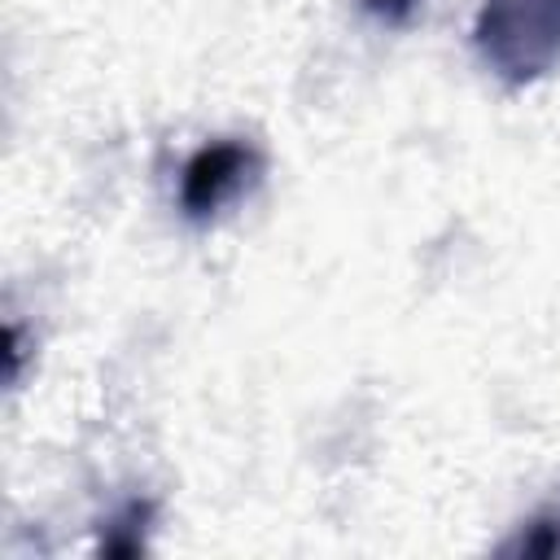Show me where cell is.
<instances>
[{"instance_id": "7a4b0ae2", "label": "cell", "mask_w": 560, "mask_h": 560, "mask_svg": "<svg viewBox=\"0 0 560 560\" xmlns=\"http://www.w3.org/2000/svg\"><path fill=\"white\" fill-rule=\"evenodd\" d=\"M258 158L241 140H210L201 144L179 175V206L188 219H210L228 197L241 192V184L254 175Z\"/></svg>"}, {"instance_id": "3957f363", "label": "cell", "mask_w": 560, "mask_h": 560, "mask_svg": "<svg viewBox=\"0 0 560 560\" xmlns=\"http://www.w3.org/2000/svg\"><path fill=\"white\" fill-rule=\"evenodd\" d=\"M420 4H424V0H363L368 13H376L381 22H394V26L411 22V13H416Z\"/></svg>"}, {"instance_id": "6da1fadb", "label": "cell", "mask_w": 560, "mask_h": 560, "mask_svg": "<svg viewBox=\"0 0 560 560\" xmlns=\"http://www.w3.org/2000/svg\"><path fill=\"white\" fill-rule=\"evenodd\" d=\"M472 44L503 83H534L560 66V0H481Z\"/></svg>"}]
</instances>
